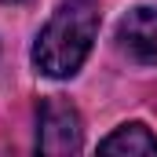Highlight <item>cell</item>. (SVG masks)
<instances>
[{"instance_id": "7a4b0ae2", "label": "cell", "mask_w": 157, "mask_h": 157, "mask_svg": "<svg viewBox=\"0 0 157 157\" xmlns=\"http://www.w3.org/2000/svg\"><path fill=\"white\" fill-rule=\"evenodd\" d=\"M84 146V128H80L77 106L62 95H51L40 102L37 117V150L40 154H77Z\"/></svg>"}, {"instance_id": "6da1fadb", "label": "cell", "mask_w": 157, "mask_h": 157, "mask_svg": "<svg viewBox=\"0 0 157 157\" xmlns=\"http://www.w3.org/2000/svg\"><path fill=\"white\" fill-rule=\"evenodd\" d=\"M95 33H99L95 0H62L33 44L37 70L55 80L73 77L95 44Z\"/></svg>"}, {"instance_id": "277c9868", "label": "cell", "mask_w": 157, "mask_h": 157, "mask_svg": "<svg viewBox=\"0 0 157 157\" xmlns=\"http://www.w3.org/2000/svg\"><path fill=\"white\" fill-rule=\"evenodd\" d=\"M99 150L102 154H121V157H157V135L146 124L132 121V124H121L113 135H106L99 143Z\"/></svg>"}, {"instance_id": "5b68a950", "label": "cell", "mask_w": 157, "mask_h": 157, "mask_svg": "<svg viewBox=\"0 0 157 157\" xmlns=\"http://www.w3.org/2000/svg\"><path fill=\"white\" fill-rule=\"evenodd\" d=\"M4 4H18V0H4Z\"/></svg>"}, {"instance_id": "3957f363", "label": "cell", "mask_w": 157, "mask_h": 157, "mask_svg": "<svg viewBox=\"0 0 157 157\" xmlns=\"http://www.w3.org/2000/svg\"><path fill=\"white\" fill-rule=\"evenodd\" d=\"M117 40L121 48L135 59V62H146L157 66V11L154 7H135L121 18L117 26Z\"/></svg>"}]
</instances>
